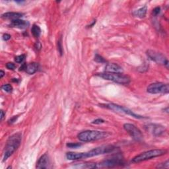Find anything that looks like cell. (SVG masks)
<instances>
[{"label": "cell", "mask_w": 169, "mask_h": 169, "mask_svg": "<svg viewBox=\"0 0 169 169\" xmlns=\"http://www.w3.org/2000/svg\"><path fill=\"white\" fill-rule=\"evenodd\" d=\"M169 167V162L167 160L166 162H163V163H161L157 166V168H168Z\"/></svg>", "instance_id": "obj_26"}, {"label": "cell", "mask_w": 169, "mask_h": 169, "mask_svg": "<svg viewBox=\"0 0 169 169\" xmlns=\"http://www.w3.org/2000/svg\"><path fill=\"white\" fill-rule=\"evenodd\" d=\"M49 165H50V159L48 155L47 154H44L38 159V162H36V167L40 169L48 168L49 167Z\"/></svg>", "instance_id": "obj_12"}, {"label": "cell", "mask_w": 169, "mask_h": 169, "mask_svg": "<svg viewBox=\"0 0 169 169\" xmlns=\"http://www.w3.org/2000/svg\"><path fill=\"white\" fill-rule=\"evenodd\" d=\"M18 118V116H15L14 117H13V118H11L8 122H9V123H14V122H16V120H17V118Z\"/></svg>", "instance_id": "obj_31"}, {"label": "cell", "mask_w": 169, "mask_h": 169, "mask_svg": "<svg viewBox=\"0 0 169 169\" xmlns=\"http://www.w3.org/2000/svg\"><path fill=\"white\" fill-rule=\"evenodd\" d=\"M41 47H42V45H41V42H36V44H35V48H36L37 50H41Z\"/></svg>", "instance_id": "obj_32"}, {"label": "cell", "mask_w": 169, "mask_h": 169, "mask_svg": "<svg viewBox=\"0 0 169 169\" xmlns=\"http://www.w3.org/2000/svg\"><path fill=\"white\" fill-rule=\"evenodd\" d=\"M74 165V168H97V164L93 162H79V163H75Z\"/></svg>", "instance_id": "obj_17"}, {"label": "cell", "mask_w": 169, "mask_h": 169, "mask_svg": "<svg viewBox=\"0 0 169 169\" xmlns=\"http://www.w3.org/2000/svg\"><path fill=\"white\" fill-rule=\"evenodd\" d=\"M160 12H161V8L160 7H157V8H155L153 11V14L154 15H157L160 14Z\"/></svg>", "instance_id": "obj_29"}, {"label": "cell", "mask_w": 169, "mask_h": 169, "mask_svg": "<svg viewBox=\"0 0 169 169\" xmlns=\"http://www.w3.org/2000/svg\"><path fill=\"white\" fill-rule=\"evenodd\" d=\"M23 15L21 13H16V12H8L3 14L2 15V17L3 19H12L13 20H15V19H19V18L22 17Z\"/></svg>", "instance_id": "obj_15"}, {"label": "cell", "mask_w": 169, "mask_h": 169, "mask_svg": "<svg viewBox=\"0 0 169 169\" xmlns=\"http://www.w3.org/2000/svg\"><path fill=\"white\" fill-rule=\"evenodd\" d=\"M29 23L28 21H26L24 20H21V19H15V20L11 21V23L10 24V27H14V28H18V29H26L29 27Z\"/></svg>", "instance_id": "obj_13"}, {"label": "cell", "mask_w": 169, "mask_h": 169, "mask_svg": "<svg viewBox=\"0 0 169 169\" xmlns=\"http://www.w3.org/2000/svg\"><path fill=\"white\" fill-rule=\"evenodd\" d=\"M38 69V63L36 62H32L29 64H27V67H26L25 71L28 74L32 75L36 73Z\"/></svg>", "instance_id": "obj_16"}, {"label": "cell", "mask_w": 169, "mask_h": 169, "mask_svg": "<svg viewBox=\"0 0 169 169\" xmlns=\"http://www.w3.org/2000/svg\"><path fill=\"white\" fill-rule=\"evenodd\" d=\"M146 130L155 136H161L163 135L166 131V129L159 124L155 123H149L145 127Z\"/></svg>", "instance_id": "obj_11"}, {"label": "cell", "mask_w": 169, "mask_h": 169, "mask_svg": "<svg viewBox=\"0 0 169 169\" xmlns=\"http://www.w3.org/2000/svg\"><path fill=\"white\" fill-rule=\"evenodd\" d=\"M3 39L5 41H8L9 40V39H11V35L9 34L5 33L3 35Z\"/></svg>", "instance_id": "obj_30"}, {"label": "cell", "mask_w": 169, "mask_h": 169, "mask_svg": "<svg viewBox=\"0 0 169 169\" xmlns=\"http://www.w3.org/2000/svg\"><path fill=\"white\" fill-rule=\"evenodd\" d=\"M147 7L146 5L144 6L141 8H139L138 10H135L133 12V15L138 18H144L147 14Z\"/></svg>", "instance_id": "obj_18"}, {"label": "cell", "mask_w": 169, "mask_h": 169, "mask_svg": "<svg viewBox=\"0 0 169 169\" xmlns=\"http://www.w3.org/2000/svg\"><path fill=\"white\" fill-rule=\"evenodd\" d=\"M109 134L106 132H101L96 130L84 131L77 135V138L83 142H91L106 138Z\"/></svg>", "instance_id": "obj_2"}, {"label": "cell", "mask_w": 169, "mask_h": 169, "mask_svg": "<svg viewBox=\"0 0 169 169\" xmlns=\"http://www.w3.org/2000/svg\"><path fill=\"white\" fill-rule=\"evenodd\" d=\"M116 147L112 145H102L95 148L92 150H90L88 152L82 153L83 159H87L89 157H93L95 156H98L103 154L109 153L114 151Z\"/></svg>", "instance_id": "obj_5"}, {"label": "cell", "mask_w": 169, "mask_h": 169, "mask_svg": "<svg viewBox=\"0 0 169 169\" xmlns=\"http://www.w3.org/2000/svg\"><path fill=\"white\" fill-rule=\"evenodd\" d=\"M22 140V134L20 132L13 134L8 138L5 146L3 151V161H5L14 154L20 146Z\"/></svg>", "instance_id": "obj_1"}, {"label": "cell", "mask_w": 169, "mask_h": 169, "mask_svg": "<svg viewBox=\"0 0 169 169\" xmlns=\"http://www.w3.org/2000/svg\"><path fill=\"white\" fill-rule=\"evenodd\" d=\"M103 106H104V107H105L110 110H112V111H114V112H118V113H123L125 114L131 116L132 117H134V118H137V119L146 118V117L135 114L133 111H132L130 109H129V108L124 107V106L118 105H116V104L110 103V104H106V105H104Z\"/></svg>", "instance_id": "obj_6"}, {"label": "cell", "mask_w": 169, "mask_h": 169, "mask_svg": "<svg viewBox=\"0 0 169 169\" xmlns=\"http://www.w3.org/2000/svg\"><path fill=\"white\" fill-rule=\"evenodd\" d=\"M147 91L151 94L168 93L169 92L168 84L163 83H153L147 87Z\"/></svg>", "instance_id": "obj_8"}, {"label": "cell", "mask_w": 169, "mask_h": 169, "mask_svg": "<svg viewBox=\"0 0 169 169\" xmlns=\"http://www.w3.org/2000/svg\"><path fill=\"white\" fill-rule=\"evenodd\" d=\"M4 116H5V113L3 112V110H1V120L2 121L3 120Z\"/></svg>", "instance_id": "obj_33"}, {"label": "cell", "mask_w": 169, "mask_h": 169, "mask_svg": "<svg viewBox=\"0 0 169 169\" xmlns=\"http://www.w3.org/2000/svg\"><path fill=\"white\" fill-rule=\"evenodd\" d=\"M123 128H124L125 130L132 136L134 139L138 141H140L143 139L144 135H143L141 132L134 124L128 123H125V124L123 125Z\"/></svg>", "instance_id": "obj_10"}, {"label": "cell", "mask_w": 169, "mask_h": 169, "mask_svg": "<svg viewBox=\"0 0 169 169\" xmlns=\"http://www.w3.org/2000/svg\"><path fill=\"white\" fill-rule=\"evenodd\" d=\"M147 55L150 59L158 64L162 65L166 67L168 66V61L166 57L159 52L153 50H148L147 51Z\"/></svg>", "instance_id": "obj_7"}, {"label": "cell", "mask_w": 169, "mask_h": 169, "mask_svg": "<svg viewBox=\"0 0 169 169\" xmlns=\"http://www.w3.org/2000/svg\"><path fill=\"white\" fill-rule=\"evenodd\" d=\"M82 145L81 143H68L66 144V146L69 148L71 149H76L77 147H79Z\"/></svg>", "instance_id": "obj_23"}, {"label": "cell", "mask_w": 169, "mask_h": 169, "mask_svg": "<svg viewBox=\"0 0 169 169\" xmlns=\"http://www.w3.org/2000/svg\"><path fill=\"white\" fill-rule=\"evenodd\" d=\"M94 60L97 63H106V60L105 59V58H104L102 56L99 55V54H96L95 55Z\"/></svg>", "instance_id": "obj_21"}, {"label": "cell", "mask_w": 169, "mask_h": 169, "mask_svg": "<svg viewBox=\"0 0 169 169\" xmlns=\"http://www.w3.org/2000/svg\"><path fill=\"white\" fill-rule=\"evenodd\" d=\"M6 68H7L8 69L10 70H15L16 69V66L15 63H12V62H9L7 64H6Z\"/></svg>", "instance_id": "obj_27"}, {"label": "cell", "mask_w": 169, "mask_h": 169, "mask_svg": "<svg viewBox=\"0 0 169 169\" xmlns=\"http://www.w3.org/2000/svg\"><path fill=\"white\" fill-rule=\"evenodd\" d=\"M25 59V55L24 54H21L15 57V61L18 63H21Z\"/></svg>", "instance_id": "obj_24"}, {"label": "cell", "mask_w": 169, "mask_h": 169, "mask_svg": "<svg viewBox=\"0 0 169 169\" xmlns=\"http://www.w3.org/2000/svg\"><path fill=\"white\" fill-rule=\"evenodd\" d=\"M96 75L99 76L105 80L112 81L120 84H128L131 81L130 78L128 76L123 75L122 73L105 72L102 74H98Z\"/></svg>", "instance_id": "obj_4"}, {"label": "cell", "mask_w": 169, "mask_h": 169, "mask_svg": "<svg viewBox=\"0 0 169 169\" xmlns=\"http://www.w3.org/2000/svg\"><path fill=\"white\" fill-rule=\"evenodd\" d=\"M66 158L68 160H71V161H77V160L83 159L82 153L69 152L66 154Z\"/></svg>", "instance_id": "obj_19"}, {"label": "cell", "mask_w": 169, "mask_h": 169, "mask_svg": "<svg viewBox=\"0 0 169 169\" xmlns=\"http://www.w3.org/2000/svg\"><path fill=\"white\" fill-rule=\"evenodd\" d=\"M2 90H3L6 93H11L13 90V87L10 84H5L2 87Z\"/></svg>", "instance_id": "obj_22"}, {"label": "cell", "mask_w": 169, "mask_h": 169, "mask_svg": "<svg viewBox=\"0 0 169 169\" xmlns=\"http://www.w3.org/2000/svg\"><path fill=\"white\" fill-rule=\"evenodd\" d=\"M105 120H102V119H101V118H98V119H96L95 120H93L92 122V123H93V124H101V123H105Z\"/></svg>", "instance_id": "obj_28"}, {"label": "cell", "mask_w": 169, "mask_h": 169, "mask_svg": "<svg viewBox=\"0 0 169 169\" xmlns=\"http://www.w3.org/2000/svg\"><path fill=\"white\" fill-rule=\"evenodd\" d=\"M123 165V161L121 157H112L108 159L100 162L99 164H97V168H113L118 166H122Z\"/></svg>", "instance_id": "obj_9"}, {"label": "cell", "mask_w": 169, "mask_h": 169, "mask_svg": "<svg viewBox=\"0 0 169 169\" xmlns=\"http://www.w3.org/2000/svg\"><path fill=\"white\" fill-rule=\"evenodd\" d=\"M57 50L60 55L62 56L63 54V47H62V38L57 41Z\"/></svg>", "instance_id": "obj_25"}, {"label": "cell", "mask_w": 169, "mask_h": 169, "mask_svg": "<svg viewBox=\"0 0 169 169\" xmlns=\"http://www.w3.org/2000/svg\"><path fill=\"white\" fill-rule=\"evenodd\" d=\"M4 75H5V72H4V71H3V70L0 71V78H1V79H2V78Z\"/></svg>", "instance_id": "obj_34"}, {"label": "cell", "mask_w": 169, "mask_h": 169, "mask_svg": "<svg viewBox=\"0 0 169 169\" xmlns=\"http://www.w3.org/2000/svg\"><path fill=\"white\" fill-rule=\"evenodd\" d=\"M167 153V151L165 149H155L152 150L147 151L143 152L139 155L135 156L132 159V162L135 163H138L145 161H147L157 157H161L162 155H164Z\"/></svg>", "instance_id": "obj_3"}, {"label": "cell", "mask_w": 169, "mask_h": 169, "mask_svg": "<svg viewBox=\"0 0 169 169\" xmlns=\"http://www.w3.org/2000/svg\"><path fill=\"white\" fill-rule=\"evenodd\" d=\"M31 32L35 38H38L41 35V29L39 26L34 25L31 29Z\"/></svg>", "instance_id": "obj_20"}, {"label": "cell", "mask_w": 169, "mask_h": 169, "mask_svg": "<svg viewBox=\"0 0 169 169\" xmlns=\"http://www.w3.org/2000/svg\"><path fill=\"white\" fill-rule=\"evenodd\" d=\"M106 72H110V73H122V68L120 67L119 65L115 63H107L105 67Z\"/></svg>", "instance_id": "obj_14"}]
</instances>
